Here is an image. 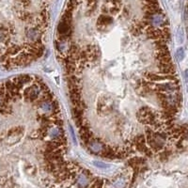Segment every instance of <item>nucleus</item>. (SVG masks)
I'll list each match as a JSON object with an SVG mask.
<instances>
[{
    "label": "nucleus",
    "instance_id": "nucleus-1",
    "mask_svg": "<svg viewBox=\"0 0 188 188\" xmlns=\"http://www.w3.org/2000/svg\"><path fill=\"white\" fill-rule=\"evenodd\" d=\"M40 95H41V90L36 83H34L30 86H28L25 90V98L27 102L35 103L36 101L40 98Z\"/></svg>",
    "mask_w": 188,
    "mask_h": 188
},
{
    "label": "nucleus",
    "instance_id": "nucleus-2",
    "mask_svg": "<svg viewBox=\"0 0 188 188\" xmlns=\"http://www.w3.org/2000/svg\"><path fill=\"white\" fill-rule=\"evenodd\" d=\"M24 134V128L21 126H18V127H14L9 129L8 131V137H9V140H11V139H13V141L11 144H15L17 142H19L21 140V138Z\"/></svg>",
    "mask_w": 188,
    "mask_h": 188
},
{
    "label": "nucleus",
    "instance_id": "nucleus-3",
    "mask_svg": "<svg viewBox=\"0 0 188 188\" xmlns=\"http://www.w3.org/2000/svg\"><path fill=\"white\" fill-rule=\"evenodd\" d=\"M113 23V18L107 14H102L97 20V28L99 30H104V28H107L109 25H111Z\"/></svg>",
    "mask_w": 188,
    "mask_h": 188
},
{
    "label": "nucleus",
    "instance_id": "nucleus-4",
    "mask_svg": "<svg viewBox=\"0 0 188 188\" xmlns=\"http://www.w3.org/2000/svg\"><path fill=\"white\" fill-rule=\"evenodd\" d=\"M160 68V71L164 75H174L175 74V67L173 63H167V64H158Z\"/></svg>",
    "mask_w": 188,
    "mask_h": 188
},
{
    "label": "nucleus",
    "instance_id": "nucleus-5",
    "mask_svg": "<svg viewBox=\"0 0 188 188\" xmlns=\"http://www.w3.org/2000/svg\"><path fill=\"white\" fill-rule=\"evenodd\" d=\"M12 80L23 86H25L26 84H29L30 82L33 81V76H30L28 74H23V75H19V76L15 77V78H13Z\"/></svg>",
    "mask_w": 188,
    "mask_h": 188
},
{
    "label": "nucleus",
    "instance_id": "nucleus-6",
    "mask_svg": "<svg viewBox=\"0 0 188 188\" xmlns=\"http://www.w3.org/2000/svg\"><path fill=\"white\" fill-rule=\"evenodd\" d=\"M170 55H169V52H168L167 49L166 50H160V51H157V54H156V59L159 60L161 59H166V57H169Z\"/></svg>",
    "mask_w": 188,
    "mask_h": 188
},
{
    "label": "nucleus",
    "instance_id": "nucleus-7",
    "mask_svg": "<svg viewBox=\"0 0 188 188\" xmlns=\"http://www.w3.org/2000/svg\"><path fill=\"white\" fill-rule=\"evenodd\" d=\"M78 0H69L68 4H67V8H66V11H69L73 12L74 9L78 6Z\"/></svg>",
    "mask_w": 188,
    "mask_h": 188
},
{
    "label": "nucleus",
    "instance_id": "nucleus-8",
    "mask_svg": "<svg viewBox=\"0 0 188 188\" xmlns=\"http://www.w3.org/2000/svg\"><path fill=\"white\" fill-rule=\"evenodd\" d=\"M131 32H132V34L134 36H138V35H140L142 33V30L140 29V28H138L137 26H136L134 25L133 27L131 28Z\"/></svg>",
    "mask_w": 188,
    "mask_h": 188
},
{
    "label": "nucleus",
    "instance_id": "nucleus-9",
    "mask_svg": "<svg viewBox=\"0 0 188 188\" xmlns=\"http://www.w3.org/2000/svg\"><path fill=\"white\" fill-rule=\"evenodd\" d=\"M26 170H29V173H30L31 175H35L36 174V171H37L36 167L34 166H32V165L26 166Z\"/></svg>",
    "mask_w": 188,
    "mask_h": 188
}]
</instances>
